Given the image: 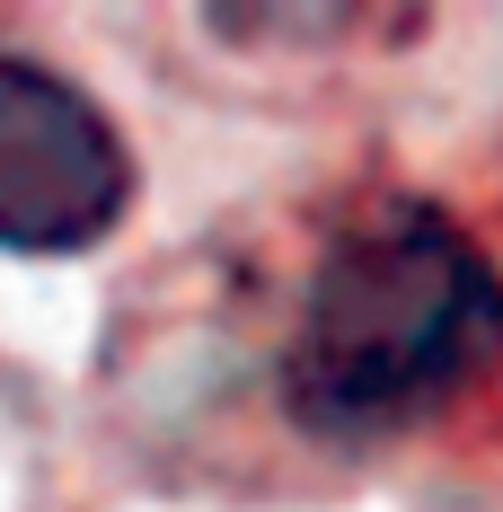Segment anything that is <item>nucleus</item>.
Wrapping results in <instances>:
<instances>
[{
	"instance_id": "obj_2",
	"label": "nucleus",
	"mask_w": 503,
	"mask_h": 512,
	"mask_svg": "<svg viewBox=\"0 0 503 512\" xmlns=\"http://www.w3.org/2000/svg\"><path fill=\"white\" fill-rule=\"evenodd\" d=\"M133 212V151L80 80L0 53V256H89Z\"/></svg>"
},
{
	"instance_id": "obj_1",
	"label": "nucleus",
	"mask_w": 503,
	"mask_h": 512,
	"mask_svg": "<svg viewBox=\"0 0 503 512\" xmlns=\"http://www.w3.org/2000/svg\"><path fill=\"white\" fill-rule=\"evenodd\" d=\"M503 362V265L424 195L362 204L318 248L274 362L309 442H389Z\"/></svg>"
}]
</instances>
